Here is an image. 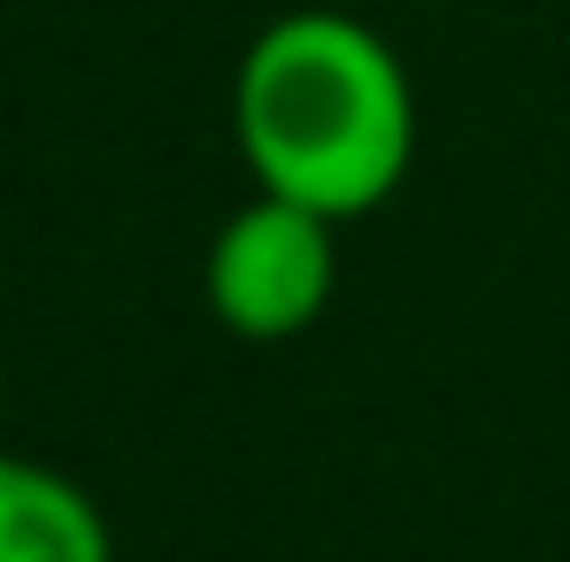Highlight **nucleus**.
<instances>
[{
	"mask_svg": "<svg viewBox=\"0 0 570 562\" xmlns=\"http://www.w3.org/2000/svg\"><path fill=\"white\" fill-rule=\"evenodd\" d=\"M232 147L255 193L355 224L385 208L416 162L409 62L347 8H285L232 70Z\"/></svg>",
	"mask_w": 570,
	"mask_h": 562,
	"instance_id": "f257e3e1",
	"label": "nucleus"
},
{
	"mask_svg": "<svg viewBox=\"0 0 570 562\" xmlns=\"http://www.w3.org/2000/svg\"><path fill=\"white\" fill-rule=\"evenodd\" d=\"M0 562H116V532L78 477L0 447Z\"/></svg>",
	"mask_w": 570,
	"mask_h": 562,
	"instance_id": "7ed1b4c3",
	"label": "nucleus"
},
{
	"mask_svg": "<svg viewBox=\"0 0 570 562\" xmlns=\"http://www.w3.org/2000/svg\"><path fill=\"white\" fill-rule=\"evenodd\" d=\"M332 231L340 224H324L316 208H293L278 193H255L247 208H232L208 239V263H200L208 316L247 347L301 339L332 308V285H340Z\"/></svg>",
	"mask_w": 570,
	"mask_h": 562,
	"instance_id": "f03ea898",
	"label": "nucleus"
},
{
	"mask_svg": "<svg viewBox=\"0 0 570 562\" xmlns=\"http://www.w3.org/2000/svg\"><path fill=\"white\" fill-rule=\"evenodd\" d=\"M0 424H8V385H0Z\"/></svg>",
	"mask_w": 570,
	"mask_h": 562,
	"instance_id": "20e7f679",
	"label": "nucleus"
}]
</instances>
